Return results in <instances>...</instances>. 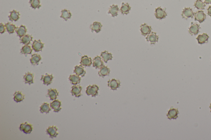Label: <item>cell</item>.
I'll list each match as a JSON object with an SVG mask.
<instances>
[{
    "mask_svg": "<svg viewBox=\"0 0 211 140\" xmlns=\"http://www.w3.org/2000/svg\"><path fill=\"white\" fill-rule=\"evenodd\" d=\"M209 36L206 33H203L202 35H200L196 38L198 44H200L207 43L208 42Z\"/></svg>",
    "mask_w": 211,
    "mask_h": 140,
    "instance_id": "obj_19",
    "label": "cell"
},
{
    "mask_svg": "<svg viewBox=\"0 0 211 140\" xmlns=\"http://www.w3.org/2000/svg\"><path fill=\"white\" fill-rule=\"evenodd\" d=\"M58 128L56 126H51L49 127L46 130V133L50 136L52 139L56 138L58 135L59 133L57 132Z\"/></svg>",
    "mask_w": 211,
    "mask_h": 140,
    "instance_id": "obj_8",
    "label": "cell"
},
{
    "mask_svg": "<svg viewBox=\"0 0 211 140\" xmlns=\"http://www.w3.org/2000/svg\"><path fill=\"white\" fill-rule=\"evenodd\" d=\"M10 15L8 17H9V20L10 21H12V22H13V21L17 22L19 19V16H20L19 12L15 11V10H13V11L10 12Z\"/></svg>",
    "mask_w": 211,
    "mask_h": 140,
    "instance_id": "obj_22",
    "label": "cell"
},
{
    "mask_svg": "<svg viewBox=\"0 0 211 140\" xmlns=\"http://www.w3.org/2000/svg\"><path fill=\"white\" fill-rule=\"evenodd\" d=\"M110 73V70L107 67L104 65L101 67L98 72V75L100 77L104 78L106 76H108Z\"/></svg>",
    "mask_w": 211,
    "mask_h": 140,
    "instance_id": "obj_21",
    "label": "cell"
},
{
    "mask_svg": "<svg viewBox=\"0 0 211 140\" xmlns=\"http://www.w3.org/2000/svg\"><path fill=\"white\" fill-rule=\"evenodd\" d=\"M15 31L17 36L21 38L26 35V33L27 32V29L25 26L21 25L20 27L17 28Z\"/></svg>",
    "mask_w": 211,
    "mask_h": 140,
    "instance_id": "obj_24",
    "label": "cell"
},
{
    "mask_svg": "<svg viewBox=\"0 0 211 140\" xmlns=\"http://www.w3.org/2000/svg\"><path fill=\"white\" fill-rule=\"evenodd\" d=\"M104 63L102 58L99 56H97L93 60V67L96 69H99L104 66Z\"/></svg>",
    "mask_w": 211,
    "mask_h": 140,
    "instance_id": "obj_16",
    "label": "cell"
},
{
    "mask_svg": "<svg viewBox=\"0 0 211 140\" xmlns=\"http://www.w3.org/2000/svg\"><path fill=\"white\" fill-rule=\"evenodd\" d=\"M120 86V82L119 80H118L114 79L109 80L108 81V86L112 90H116L119 88Z\"/></svg>",
    "mask_w": 211,
    "mask_h": 140,
    "instance_id": "obj_7",
    "label": "cell"
},
{
    "mask_svg": "<svg viewBox=\"0 0 211 140\" xmlns=\"http://www.w3.org/2000/svg\"><path fill=\"white\" fill-rule=\"evenodd\" d=\"M99 88L97 85H93L88 86L86 88V93L87 95H91L92 97H96L98 95Z\"/></svg>",
    "mask_w": 211,
    "mask_h": 140,
    "instance_id": "obj_1",
    "label": "cell"
},
{
    "mask_svg": "<svg viewBox=\"0 0 211 140\" xmlns=\"http://www.w3.org/2000/svg\"><path fill=\"white\" fill-rule=\"evenodd\" d=\"M166 9H162L161 7H158L155 11V16L157 19H162L165 18L167 16L166 13Z\"/></svg>",
    "mask_w": 211,
    "mask_h": 140,
    "instance_id": "obj_3",
    "label": "cell"
},
{
    "mask_svg": "<svg viewBox=\"0 0 211 140\" xmlns=\"http://www.w3.org/2000/svg\"><path fill=\"white\" fill-rule=\"evenodd\" d=\"M69 79L71 84L76 85L80 83L81 78L77 75H71Z\"/></svg>",
    "mask_w": 211,
    "mask_h": 140,
    "instance_id": "obj_28",
    "label": "cell"
},
{
    "mask_svg": "<svg viewBox=\"0 0 211 140\" xmlns=\"http://www.w3.org/2000/svg\"><path fill=\"white\" fill-rule=\"evenodd\" d=\"M5 26L7 32L9 34L13 33L15 32V30L17 28L15 26V25L13 24L9 23V22L5 24Z\"/></svg>",
    "mask_w": 211,
    "mask_h": 140,
    "instance_id": "obj_34",
    "label": "cell"
},
{
    "mask_svg": "<svg viewBox=\"0 0 211 140\" xmlns=\"http://www.w3.org/2000/svg\"><path fill=\"white\" fill-rule=\"evenodd\" d=\"M33 78H34V75L30 72L26 73L25 75L24 76L25 83H28L29 85L33 83Z\"/></svg>",
    "mask_w": 211,
    "mask_h": 140,
    "instance_id": "obj_23",
    "label": "cell"
},
{
    "mask_svg": "<svg viewBox=\"0 0 211 140\" xmlns=\"http://www.w3.org/2000/svg\"><path fill=\"white\" fill-rule=\"evenodd\" d=\"M118 11L119 8L118 5H113L110 6L108 13L111 15L113 17H115L118 15Z\"/></svg>",
    "mask_w": 211,
    "mask_h": 140,
    "instance_id": "obj_31",
    "label": "cell"
},
{
    "mask_svg": "<svg viewBox=\"0 0 211 140\" xmlns=\"http://www.w3.org/2000/svg\"><path fill=\"white\" fill-rule=\"evenodd\" d=\"M14 100L16 102H20L25 99V95L20 91L16 92L14 94Z\"/></svg>",
    "mask_w": 211,
    "mask_h": 140,
    "instance_id": "obj_30",
    "label": "cell"
},
{
    "mask_svg": "<svg viewBox=\"0 0 211 140\" xmlns=\"http://www.w3.org/2000/svg\"><path fill=\"white\" fill-rule=\"evenodd\" d=\"M210 109H211V104H210Z\"/></svg>",
    "mask_w": 211,
    "mask_h": 140,
    "instance_id": "obj_42",
    "label": "cell"
},
{
    "mask_svg": "<svg viewBox=\"0 0 211 140\" xmlns=\"http://www.w3.org/2000/svg\"><path fill=\"white\" fill-rule=\"evenodd\" d=\"M33 39V37L29 35H25L20 38V43L28 45Z\"/></svg>",
    "mask_w": 211,
    "mask_h": 140,
    "instance_id": "obj_26",
    "label": "cell"
},
{
    "mask_svg": "<svg viewBox=\"0 0 211 140\" xmlns=\"http://www.w3.org/2000/svg\"><path fill=\"white\" fill-rule=\"evenodd\" d=\"M208 14L211 17V6L208 7Z\"/></svg>",
    "mask_w": 211,
    "mask_h": 140,
    "instance_id": "obj_40",
    "label": "cell"
},
{
    "mask_svg": "<svg viewBox=\"0 0 211 140\" xmlns=\"http://www.w3.org/2000/svg\"><path fill=\"white\" fill-rule=\"evenodd\" d=\"M194 15L193 10L190 7H185L184 8L182 12V18L184 19H188V18H193Z\"/></svg>",
    "mask_w": 211,
    "mask_h": 140,
    "instance_id": "obj_2",
    "label": "cell"
},
{
    "mask_svg": "<svg viewBox=\"0 0 211 140\" xmlns=\"http://www.w3.org/2000/svg\"><path fill=\"white\" fill-rule=\"evenodd\" d=\"M146 39L147 41L149 42L151 44H155L158 41L159 37L156 33L152 32L148 35Z\"/></svg>",
    "mask_w": 211,
    "mask_h": 140,
    "instance_id": "obj_9",
    "label": "cell"
},
{
    "mask_svg": "<svg viewBox=\"0 0 211 140\" xmlns=\"http://www.w3.org/2000/svg\"><path fill=\"white\" fill-rule=\"evenodd\" d=\"M50 106L55 112H59L62 109L61 107V102L59 100H55L51 103Z\"/></svg>",
    "mask_w": 211,
    "mask_h": 140,
    "instance_id": "obj_15",
    "label": "cell"
},
{
    "mask_svg": "<svg viewBox=\"0 0 211 140\" xmlns=\"http://www.w3.org/2000/svg\"><path fill=\"white\" fill-rule=\"evenodd\" d=\"M82 87L80 86H74L71 88V93L72 95L77 97L82 96L81 92L82 90Z\"/></svg>",
    "mask_w": 211,
    "mask_h": 140,
    "instance_id": "obj_14",
    "label": "cell"
},
{
    "mask_svg": "<svg viewBox=\"0 0 211 140\" xmlns=\"http://www.w3.org/2000/svg\"><path fill=\"white\" fill-rule=\"evenodd\" d=\"M74 73L76 75L81 77H84L86 74V71L84 70V67L82 65L79 66H76L74 70Z\"/></svg>",
    "mask_w": 211,
    "mask_h": 140,
    "instance_id": "obj_20",
    "label": "cell"
},
{
    "mask_svg": "<svg viewBox=\"0 0 211 140\" xmlns=\"http://www.w3.org/2000/svg\"><path fill=\"white\" fill-rule=\"evenodd\" d=\"M204 3L205 4H211V0H204Z\"/></svg>",
    "mask_w": 211,
    "mask_h": 140,
    "instance_id": "obj_41",
    "label": "cell"
},
{
    "mask_svg": "<svg viewBox=\"0 0 211 140\" xmlns=\"http://www.w3.org/2000/svg\"><path fill=\"white\" fill-rule=\"evenodd\" d=\"M40 112L41 113H46L48 114L51 111V108L50 107L49 104L47 103H44L42 104L40 108Z\"/></svg>",
    "mask_w": 211,
    "mask_h": 140,
    "instance_id": "obj_35",
    "label": "cell"
},
{
    "mask_svg": "<svg viewBox=\"0 0 211 140\" xmlns=\"http://www.w3.org/2000/svg\"><path fill=\"white\" fill-rule=\"evenodd\" d=\"M178 109L172 107L167 114V117L169 119H176L178 118Z\"/></svg>",
    "mask_w": 211,
    "mask_h": 140,
    "instance_id": "obj_13",
    "label": "cell"
},
{
    "mask_svg": "<svg viewBox=\"0 0 211 140\" xmlns=\"http://www.w3.org/2000/svg\"><path fill=\"white\" fill-rule=\"evenodd\" d=\"M32 52V50L31 49V47L29 45H25L22 47L21 50V54L25 55L26 56H27V55L31 54Z\"/></svg>",
    "mask_w": 211,
    "mask_h": 140,
    "instance_id": "obj_33",
    "label": "cell"
},
{
    "mask_svg": "<svg viewBox=\"0 0 211 140\" xmlns=\"http://www.w3.org/2000/svg\"><path fill=\"white\" fill-rule=\"evenodd\" d=\"M80 64L83 66L90 67L92 64V59L87 55H84L81 58Z\"/></svg>",
    "mask_w": 211,
    "mask_h": 140,
    "instance_id": "obj_17",
    "label": "cell"
},
{
    "mask_svg": "<svg viewBox=\"0 0 211 140\" xmlns=\"http://www.w3.org/2000/svg\"><path fill=\"white\" fill-rule=\"evenodd\" d=\"M194 19L196 21H198L200 23H202L205 21L206 15L203 11H198L194 13Z\"/></svg>",
    "mask_w": 211,
    "mask_h": 140,
    "instance_id": "obj_5",
    "label": "cell"
},
{
    "mask_svg": "<svg viewBox=\"0 0 211 140\" xmlns=\"http://www.w3.org/2000/svg\"><path fill=\"white\" fill-rule=\"evenodd\" d=\"M44 47V44L41 42L40 40H35L32 44V49L35 52H39L42 50Z\"/></svg>",
    "mask_w": 211,
    "mask_h": 140,
    "instance_id": "obj_10",
    "label": "cell"
},
{
    "mask_svg": "<svg viewBox=\"0 0 211 140\" xmlns=\"http://www.w3.org/2000/svg\"><path fill=\"white\" fill-rule=\"evenodd\" d=\"M41 60V57L40 55L34 54L32 55L30 59V62L33 65H36L39 64L40 61Z\"/></svg>",
    "mask_w": 211,
    "mask_h": 140,
    "instance_id": "obj_27",
    "label": "cell"
},
{
    "mask_svg": "<svg viewBox=\"0 0 211 140\" xmlns=\"http://www.w3.org/2000/svg\"><path fill=\"white\" fill-rule=\"evenodd\" d=\"M102 26V24L100 22H95L91 26V28L92 32H95L97 33L100 32Z\"/></svg>",
    "mask_w": 211,
    "mask_h": 140,
    "instance_id": "obj_25",
    "label": "cell"
},
{
    "mask_svg": "<svg viewBox=\"0 0 211 140\" xmlns=\"http://www.w3.org/2000/svg\"><path fill=\"white\" fill-rule=\"evenodd\" d=\"M19 129L26 134H28L32 132L33 127L32 125L29 124L28 122H25V123L21 124L19 127Z\"/></svg>",
    "mask_w": 211,
    "mask_h": 140,
    "instance_id": "obj_4",
    "label": "cell"
},
{
    "mask_svg": "<svg viewBox=\"0 0 211 140\" xmlns=\"http://www.w3.org/2000/svg\"><path fill=\"white\" fill-rule=\"evenodd\" d=\"M130 10L131 7L128 3H122L120 10L121 13L122 14H128Z\"/></svg>",
    "mask_w": 211,
    "mask_h": 140,
    "instance_id": "obj_32",
    "label": "cell"
},
{
    "mask_svg": "<svg viewBox=\"0 0 211 140\" xmlns=\"http://www.w3.org/2000/svg\"><path fill=\"white\" fill-rule=\"evenodd\" d=\"M205 6V3L202 0H197L194 4V6L198 10H204Z\"/></svg>",
    "mask_w": 211,
    "mask_h": 140,
    "instance_id": "obj_38",
    "label": "cell"
},
{
    "mask_svg": "<svg viewBox=\"0 0 211 140\" xmlns=\"http://www.w3.org/2000/svg\"><path fill=\"white\" fill-rule=\"evenodd\" d=\"M59 94L57 90L55 89H50L48 90L47 94L46 97H49L51 100H55L57 99Z\"/></svg>",
    "mask_w": 211,
    "mask_h": 140,
    "instance_id": "obj_18",
    "label": "cell"
},
{
    "mask_svg": "<svg viewBox=\"0 0 211 140\" xmlns=\"http://www.w3.org/2000/svg\"><path fill=\"white\" fill-rule=\"evenodd\" d=\"M101 57H102L103 61L105 63H107L108 61L111 60L113 58L112 55L111 53H109L107 51L102 52L101 54Z\"/></svg>",
    "mask_w": 211,
    "mask_h": 140,
    "instance_id": "obj_29",
    "label": "cell"
},
{
    "mask_svg": "<svg viewBox=\"0 0 211 140\" xmlns=\"http://www.w3.org/2000/svg\"><path fill=\"white\" fill-rule=\"evenodd\" d=\"M61 13H62V15L60 17L63 18L65 21H67L68 19L71 18L72 15L69 11L65 9V10H62Z\"/></svg>",
    "mask_w": 211,
    "mask_h": 140,
    "instance_id": "obj_36",
    "label": "cell"
},
{
    "mask_svg": "<svg viewBox=\"0 0 211 140\" xmlns=\"http://www.w3.org/2000/svg\"><path fill=\"white\" fill-rule=\"evenodd\" d=\"M5 25H4L2 23L0 24V33L1 34L4 33L5 31Z\"/></svg>",
    "mask_w": 211,
    "mask_h": 140,
    "instance_id": "obj_39",
    "label": "cell"
},
{
    "mask_svg": "<svg viewBox=\"0 0 211 140\" xmlns=\"http://www.w3.org/2000/svg\"><path fill=\"white\" fill-rule=\"evenodd\" d=\"M53 79V75H48L46 73L45 75H42L41 80L42 81L44 85L48 86L52 83Z\"/></svg>",
    "mask_w": 211,
    "mask_h": 140,
    "instance_id": "obj_12",
    "label": "cell"
},
{
    "mask_svg": "<svg viewBox=\"0 0 211 140\" xmlns=\"http://www.w3.org/2000/svg\"><path fill=\"white\" fill-rule=\"evenodd\" d=\"M140 31L143 36H146L150 34L152 30L151 27L147 25L146 24H142L140 26Z\"/></svg>",
    "mask_w": 211,
    "mask_h": 140,
    "instance_id": "obj_11",
    "label": "cell"
},
{
    "mask_svg": "<svg viewBox=\"0 0 211 140\" xmlns=\"http://www.w3.org/2000/svg\"><path fill=\"white\" fill-rule=\"evenodd\" d=\"M200 27L199 25L196 23L192 22L189 28V32L191 36L197 35L199 32Z\"/></svg>",
    "mask_w": 211,
    "mask_h": 140,
    "instance_id": "obj_6",
    "label": "cell"
},
{
    "mask_svg": "<svg viewBox=\"0 0 211 140\" xmlns=\"http://www.w3.org/2000/svg\"><path fill=\"white\" fill-rule=\"evenodd\" d=\"M29 3L33 9H36L37 8L39 9L41 7L40 0H30Z\"/></svg>",
    "mask_w": 211,
    "mask_h": 140,
    "instance_id": "obj_37",
    "label": "cell"
}]
</instances>
